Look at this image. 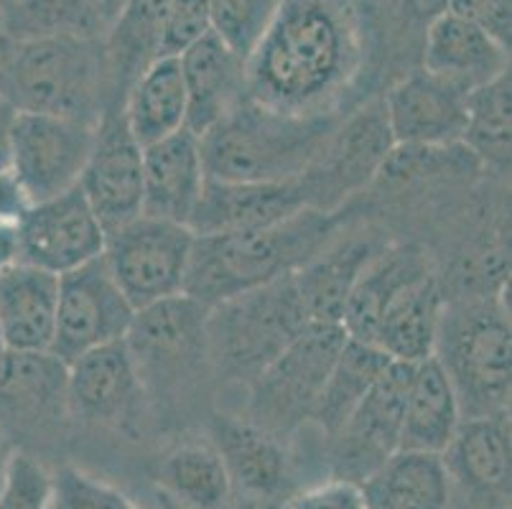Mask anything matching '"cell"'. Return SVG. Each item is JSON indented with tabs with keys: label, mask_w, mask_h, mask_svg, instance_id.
<instances>
[{
	"label": "cell",
	"mask_w": 512,
	"mask_h": 509,
	"mask_svg": "<svg viewBox=\"0 0 512 509\" xmlns=\"http://www.w3.org/2000/svg\"><path fill=\"white\" fill-rule=\"evenodd\" d=\"M293 273L207 308V370L222 385L248 387L309 326Z\"/></svg>",
	"instance_id": "obj_6"
},
{
	"label": "cell",
	"mask_w": 512,
	"mask_h": 509,
	"mask_svg": "<svg viewBox=\"0 0 512 509\" xmlns=\"http://www.w3.org/2000/svg\"><path fill=\"white\" fill-rule=\"evenodd\" d=\"M441 456L451 484L477 497L505 494L510 484V410L464 418Z\"/></svg>",
	"instance_id": "obj_26"
},
{
	"label": "cell",
	"mask_w": 512,
	"mask_h": 509,
	"mask_svg": "<svg viewBox=\"0 0 512 509\" xmlns=\"http://www.w3.org/2000/svg\"><path fill=\"white\" fill-rule=\"evenodd\" d=\"M421 69L472 92L510 72V49L472 23L444 11L426 26Z\"/></svg>",
	"instance_id": "obj_23"
},
{
	"label": "cell",
	"mask_w": 512,
	"mask_h": 509,
	"mask_svg": "<svg viewBox=\"0 0 512 509\" xmlns=\"http://www.w3.org/2000/svg\"><path fill=\"white\" fill-rule=\"evenodd\" d=\"M133 316L136 308L123 296L100 255L59 275L57 324L49 352L69 364L92 349L125 339Z\"/></svg>",
	"instance_id": "obj_12"
},
{
	"label": "cell",
	"mask_w": 512,
	"mask_h": 509,
	"mask_svg": "<svg viewBox=\"0 0 512 509\" xmlns=\"http://www.w3.org/2000/svg\"><path fill=\"white\" fill-rule=\"evenodd\" d=\"M166 11L169 0H125L118 16L107 26L102 46L115 110H120L138 74L158 59Z\"/></svg>",
	"instance_id": "obj_30"
},
{
	"label": "cell",
	"mask_w": 512,
	"mask_h": 509,
	"mask_svg": "<svg viewBox=\"0 0 512 509\" xmlns=\"http://www.w3.org/2000/svg\"><path fill=\"white\" fill-rule=\"evenodd\" d=\"M469 90L444 77L416 69L383 97L395 146L451 148L462 143Z\"/></svg>",
	"instance_id": "obj_16"
},
{
	"label": "cell",
	"mask_w": 512,
	"mask_h": 509,
	"mask_svg": "<svg viewBox=\"0 0 512 509\" xmlns=\"http://www.w3.org/2000/svg\"><path fill=\"white\" fill-rule=\"evenodd\" d=\"M97 125L79 120L16 112L8 140V171L29 204L64 194L79 184L90 158Z\"/></svg>",
	"instance_id": "obj_10"
},
{
	"label": "cell",
	"mask_w": 512,
	"mask_h": 509,
	"mask_svg": "<svg viewBox=\"0 0 512 509\" xmlns=\"http://www.w3.org/2000/svg\"><path fill=\"white\" fill-rule=\"evenodd\" d=\"M194 232L186 224L138 214L105 240L107 268L133 308L184 293Z\"/></svg>",
	"instance_id": "obj_9"
},
{
	"label": "cell",
	"mask_w": 512,
	"mask_h": 509,
	"mask_svg": "<svg viewBox=\"0 0 512 509\" xmlns=\"http://www.w3.org/2000/svg\"><path fill=\"white\" fill-rule=\"evenodd\" d=\"M286 509H367V502L360 484L329 479V482L296 494Z\"/></svg>",
	"instance_id": "obj_42"
},
{
	"label": "cell",
	"mask_w": 512,
	"mask_h": 509,
	"mask_svg": "<svg viewBox=\"0 0 512 509\" xmlns=\"http://www.w3.org/2000/svg\"><path fill=\"white\" fill-rule=\"evenodd\" d=\"M8 3H11V0H0V13H3V8H6Z\"/></svg>",
	"instance_id": "obj_48"
},
{
	"label": "cell",
	"mask_w": 512,
	"mask_h": 509,
	"mask_svg": "<svg viewBox=\"0 0 512 509\" xmlns=\"http://www.w3.org/2000/svg\"><path fill=\"white\" fill-rule=\"evenodd\" d=\"M13 115H16V110L8 102L0 100V171L8 168V140H11Z\"/></svg>",
	"instance_id": "obj_43"
},
{
	"label": "cell",
	"mask_w": 512,
	"mask_h": 509,
	"mask_svg": "<svg viewBox=\"0 0 512 509\" xmlns=\"http://www.w3.org/2000/svg\"><path fill=\"white\" fill-rule=\"evenodd\" d=\"M6 352V344H3V334H0V354Z\"/></svg>",
	"instance_id": "obj_47"
},
{
	"label": "cell",
	"mask_w": 512,
	"mask_h": 509,
	"mask_svg": "<svg viewBox=\"0 0 512 509\" xmlns=\"http://www.w3.org/2000/svg\"><path fill=\"white\" fill-rule=\"evenodd\" d=\"M54 476L31 454L16 448L0 482V509H51Z\"/></svg>",
	"instance_id": "obj_38"
},
{
	"label": "cell",
	"mask_w": 512,
	"mask_h": 509,
	"mask_svg": "<svg viewBox=\"0 0 512 509\" xmlns=\"http://www.w3.org/2000/svg\"><path fill=\"white\" fill-rule=\"evenodd\" d=\"M413 364L390 362L332 438L334 479L362 484L400 448L403 403Z\"/></svg>",
	"instance_id": "obj_13"
},
{
	"label": "cell",
	"mask_w": 512,
	"mask_h": 509,
	"mask_svg": "<svg viewBox=\"0 0 512 509\" xmlns=\"http://www.w3.org/2000/svg\"><path fill=\"white\" fill-rule=\"evenodd\" d=\"M67 410V362L54 352L0 354V431L18 436L57 426Z\"/></svg>",
	"instance_id": "obj_18"
},
{
	"label": "cell",
	"mask_w": 512,
	"mask_h": 509,
	"mask_svg": "<svg viewBox=\"0 0 512 509\" xmlns=\"http://www.w3.org/2000/svg\"><path fill=\"white\" fill-rule=\"evenodd\" d=\"M360 56L355 13L344 0H278L245 59V92L293 115L339 112Z\"/></svg>",
	"instance_id": "obj_1"
},
{
	"label": "cell",
	"mask_w": 512,
	"mask_h": 509,
	"mask_svg": "<svg viewBox=\"0 0 512 509\" xmlns=\"http://www.w3.org/2000/svg\"><path fill=\"white\" fill-rule=\"evenodd\" d=\"M204 181H207V171H204L197 133L181 128L179 133L156 140L143 148L141 214L189 227Z\"/></svg>",
	"instance_id": "obj_20"
},
{
	"label": "cell",
	"mask_w": 512,
	"mask_h": 509,
	"mask_svg": "<svg viewBox=\"0 0 512 509\" xmlns=\"http://www.w3.org/2000/svg\"><path fill=\"white\" fill-rule=\"evenodd\" d=\"M390 362H395V359H390L380 347L347 336V342H344L339 357L334 359L327 382L316 398L309 423H314L332 441L334 433L344 426V420L375 387V382L388 370Z\"/></svg>",
	"instance_id": "obj_33"
},
{
	"label": "cell",
	"mask_w": 512,
	"mask_h": 509,
	"mask_svg": "<svg viewBox=\"0 0 512 509\" xmlns=\"http://www.w3.org/2000/svg\"><path fill=\"white\" fill-rule=\"evenodd\" d=\"M347 342L339 324H309L248 385V415L260 428L281 438L309 423L334 359Z\"/></svg>",
	"instance_id": "obj_7"
},
{
	"label": "cell",
	"mask_w": 512,
	"mask_h": 509,
	"mask_svg": "<svg viewBox=\"0 0 512 509\" xmlns=\"http://www.w3.org/2000/svg\"><path fill=\"white\" fill-rule=\"evenodd\" d=\"M309 207L299 179L291 181H204L202 196L189 219L194 235L260 230Z\"/></svg>",
	"instance_id": "obj_19"
},
{
	"label": "cell",
	"mask_w": 512,
	"mask_h": 509,
	"mask_svg": "<svg viewBox=\"0 0 512 509\" xmlns=\"http://www.w3.org/2000/svg\"><path fill=\"white\" fill-rule=\"evenodd\" d=\"M51 509H141L123 492L82 469H62L54 476Z\"/></svg>",
	"instance_id": "obj_39"
},
{
	"label": "cell",
	"mask_w": 512,
	"mask_h": 509,
	"mask_svg": "<svg viewBox=\"0 0 512 509\" xmlns=\"http://www.w3.org/2000/svg\"><path fill=\"white\" fill-rule=\"evenodd\" d=\"M209 436L217 448L232 489L250 497H273L281 492L288 474V459L278 436L250 418L217 413L209 420Z\"/></svg>",
	"instance_id": "obj_25"
},
{
	"label": "cell",
	"mask_w": 512,
	"mask_h": 509,
	"mask_svg": "<svg viewBox=\"0 0 512 509\" xmlns=\"http://www.w3.org/2000/svg\"><path fill=\"white\" fill-rule=\"evenodd\" d=\"M120 112L143 148L186 128V90L179 56H161L148 64L130 84Z\"/></svg>",
	"instance_id": "obj_32"
},
{
	"label": "cell",
	"mask_w": 512,
	"mask_h": 509,
	"mask_svg": "<svg viewBox=\"0 0 512 509\" xmlns=\"http://www.w3.org/2000/svg\"><path fill=\"white\" fill-rule=\"evenodd\" d=\"M446 11L510 49L512 0H446Z\"/></svg>",
	"instance_id": "obj_41"
},
{
	"label": "cell",
	"mask_w": 512,
	"mask_h": 509,
	"mask_svg": "<svg viewBox=\"0 0 512 509\" xmlns=\"http://www.w3.org/2000/svg\"><path fill=\"white\" fill-rule=\"evenodd\" d=\"M0 100L16 112L97 125L115 110L102 39L16 41L0 54Z\"/></svg>",
	"instance_id": "obj_4"
},
{
	"label": "cell",
	"mask_w": 512,
	"mask_h": 509,
	"mask_svg": "<svg viewBox=\"0 0 512 509\" xmlns=\"http://www.w3.org/2000/svg\"><path fill=\"white\" fill-rule=\"evenodd\" d=\"M123 3L125 0H102V6H105V16H107V26H110V21L118 16V11L123 8Z\"/></svg>",
	"instance_id": "obj_46"
},
{
	"label": "cell",
	"mask_w": 512,
	"mask_h": 509,
	"mask_svg": "<svg viewBox=\"0 0 512 509\" xmlns=\"http://www.w3.org/2000/svg\"><path fill=\"white\" fill-rule=\"evenodd\" d=\"M505 291L446 298L441 311L434 359L449 377L464 418L510 410L512 334Z\"/></svg>",
	"instance_id": "obj_5"
},
{
	"label": "cell",
	"mask_w": 512,
	"mask_h": 509,
	"mask_svg": "<svg viewBox=\"0 0 512 509\" xmlns=\"http://www.w3.org/2000/svg\"><path fill=\"white\" fill-rule=\"evenodd\" d=\"M105 230L79 186L29 204L18 222L16 263L34 265L46 273L64 275L100 258Z\"/></svg>",
	"instance_id": "obj_14"
},
{
	"label": "cell",
	"mask_w": 512,
	"mask_h": 509,
	"mask_svg": "<svg viewBox=\"0 0 512 509\" xmlns=\"http://www.w3.org/2000/svg\"><path fill=\"white\" fill-rule=\"evenodd\" d=\"M102 0H11L0 13V34L11 44L34 39H102Z\"/></svg>",
	"instance_id": "obj_34"
},
{
	"label": "cell",
	"mask_w": 512,
	"mask_h": 509,
	"mask_svg": "<svg viewBox=\"0 0 512 509\" xmlns=\"http://www.w3.org/2000/svg\"><path fill=\"white\" fill-rule=\"evenodd\" d=\"M464 420L449 377L434 357L413 364L403 403L400 448L444 454Z\"/></svg>",
	"instance_id": "obj_31"
},
{
	"label": "cell",
	"mask_w": 512,
	"mask_h": 509,
	"mask_svg": "<svg viewBox=\"0 0 512 509\" xmlns=\"http://www.w3.org/2000/svg\"><path fill=\"white\" fill-rule=\"evenodd\" d=\"M428 273H434V265H431V258H428L423 247L413 245V242L385 245L370 260V265L362 270L355 288L349 293L342 316V326L347 336L372 344V334H375L377 321L383 316L385 306L408 283Z\"/></svg>",
	"instance_id": "obj_27"
},
{
	"label": "cell",
	"mask_w": 512,
	"mask_h": 509,
	"mask_svg": "<svg viewBox=\"0 0 512 509\" xmlns=\"http://www.w3.org/2000/svg\"><path fill=\"white\" fill-rule=\"evenodd\" d=\"M148 398L125 339L97 347L67 364V410L95 426H128Z\"/></svg>",
	"instance_id": "obj_17"
},
{
	"label": "cell",
	"mask_w": 512,
	"mask_h": 509,
	"mask_svg": "<svg viewBox=\"0 0 512 509\" xmlns=\"http://www.w3.org/2000/svg\"><path fill=\"white\" fill-rule=\"evenodd\" d=\"M510 72L469 92L467 123L462 146L477 158L482 168H510L512 123H510Z\"/></svg>",
	"instance_id": "obj_36"
},
{
	"label": "cell",
	"mask_w": 512,
	"mask_h": 509,
	"mask_svg": "<svg viewBox=\"0 0 512 509\" xmlns=\"http://www.w3.org/2000/svg\"><path fill=\"white\" fill-rule=\"evenodd\" d=\"M337 212L301 209L260 230L194 237L184 293L204 306L296 273L337 237Z\"/></svg>",
	"instance_id": "obj_2"
},
{
	"label": "cell",
	"mask_w": 512,
	"mask_h": 509,
	"mask_svg": "<svg viewBox=\"0 0 512 509\" xmlns=\"http://www.w3.org/2000/svg\"><path fill=\"white\" fill-rule=\"evenodd\" d=\"M13 454H16V446H13V441L6 433L0 431V482H3V476H6L8 461H11Z\"/></svg>",
	"instance_id": "obj_45"
},
{
	"label": "cell",
	"mask_w": 512,
	"mask_h": 509,
	"mask_svg": "<svg viewBox=\"0 0 512 509\" xmlns=\"http://www.w3.org/2000/svg\"><path fill=\"white\" fill-rule=\"evenodd\" d=\"M204 321L207 306L186 293L138 308L125 334V347L146 390H169L192 372L207 370Z\"/></svg>",
	"instance_id": "obj_11"
},
{
	"label": "cell",
	"mask_w": 512,
	"mask_h": 509,
	"mask_svg": "<svg viewBox=\"0 0 512 509\" xmlns=\"http://www.w3.org/2000/svg\"><path fill=\"white\" fill-rule=\"evenodd\" d=\"M444 303L446 293L439 275L428 273L413 280L385 306L372 344L395 362L416 364L434 357Z\"/></svg>",
	"instance_id": "obj_28"
},
{
	"label": "cell",
	"mask_w": 512,
	"mask_h": 509,
	"mask_svg": "<svg viewBox=\"0 0 512 509\" xmlns=\"http://www.w3.org/2000/svg\"><path fill=\"white\" fill-rule=\"evenodd\" d=\"M77 186L105 235L141 214L143 146L133 138L120 110H107L97 123L90 158Z\"/></svg>",
	"instance_id": "obj_15"
},
{
	"label": "cell",
	"mask_w": 512,
	"mask_h": 509,
	"mask_svg": "<svg viewBox=\"0 0 512 509\" xmlns=\"http://www.w3.org/2000/svg\"><path fill=\"white\" fill-rule=\"evenodd\" d=\"M209 31H212L209 0H169L158 59L161 56H181Z\"/></svg>",
	"instance_id": "obj_40"
},
{
	"label": "cell",
	"mask_w": 512,
	"mask_h": 509,
	"mask_svg": "<svg viewBox=\"0 0 512 509\" xmlns=\"http://www.w3.org/2000/svg\"><path fill=\"white\" fill-rule=\"evenodd\" d=\"M342 115H293L245 97L199 135L207 179L263 184L299 179Z\"/></svg>",
	"instance_id": "obj_3"
},
{
	"label": "cell",
	"mask_w": 512,
	"mask_h": 509,
	"mask_svg": "<svg viewBox=\"0 0 512 509\" xmlns=\"http://www.w3.org/2000/svg\"><path fill=\"white\" fill-rule=\"evenodd\" d=\"M59 275L26 263L0 268V334L11 352H49L57 324Z\"/></svg>",
	"instance_id": "obj_24"
},
{
	"label": "cell",
	"mask_w": 512,
	"mask_h": 509,
	"mask_svg": "<svg viewBox=\"0 0 512 509\" xmlns=\"http://www.w3.org/2000/svg\"><path fill=\"white\" fill-rule=\"evenodd\" d=\"M388 242L380 235H337L319 255L301 265L293 280L311 324L342 326L344 306L362 270Z\"/></svg>",
	"instance_id": "obj_22"
},
{
	"label": "cell",
	"mask_w": 512,
	"mask_h": 509,
	"mask_svg": "<svg viewBox=\"0 0 512 509\" xmlns=\"http://www.w3.org/2000/svg\"><path fill=\"white\" fill-rule=\"evenodd\" d=\"M403 6L411 8L413 16L423 18V21H431V18L446 11V0H403Z\"/></svg>",
	"instance_id": "obj_44"
},
{
	"label": "cell",
	"mask_w": 512,
	"mask_h": 509,
	"mask_svg": "<svg viewBox=\"0 0 512 509\" xmlns=\"http://www.w3.org/2000/svg\"><path fill=\"white\" fill-rule=\"evenodd\" d=\"M367 509H451L449 469L441 454L398 448L360 484Z\"/></svg>",
	"instance_id": "obj_29"
},
{
	"label": "cell",
	"mask_w": 512,
	"mask_h": 509,
	"mask_svg": "<svg viewBox=\"0 0 512 509\" xmlns=\"http://www.w3.org/2000/svg\"><path fill=\"white\" fill-rule=\"evenodd\" d=\"M276 6L278 0H209L212 31L240 59H248Z\"/></svg>",
	"instance_id": "obj_37"
},
{
	"label": "cell",
	"mask_w": 512,
	"mask_h": 509,
	"mask_svg": "<svg viewBox=\"0 0 512 509\" xmlns=\"http://www.w3.org/2000/svg\"><path fill=\"white\" fill-rule=\"evenodd\" d=\"M158 482L186 509H222L232 482L212 443L189 441L171 448L161 461Z\"/></svg>",
	"instance_id": "obj_35"
},
{
	"label": "cell",
	"mask_w": 512,
	"mask_h": 509,
	"mask_svg": "<svg viewBox=\"0 0 512 509\" xmlns=\"http://www.w3.org/2000/svg\"><path fill=\"white\" fill-rule=\"evenodd\" d=\"M393 151L395 140L385 118L383 97L342 115L314 161L299 176L309 207L339 212L349 196L360 194L375 176H380Z\"/></svg>",
	"instance_id": "obj_8"
},
{
	"label": "cell",
	"mask_w": 512,
	"mask_h": 509,
	"mask_svg": "<svg viewBox=\"0 0 512 509\" xmlns=\"http://www.w3.org/2000/svg\"><path fill=\"white\" fill-rule=\"evenodd\" d=\"M186 90V128L204 135L232 107L248 97L245 59L209 31L179 56Z\"/></svg>",
	"instance_id": "obj_21"
}]
</instances>
